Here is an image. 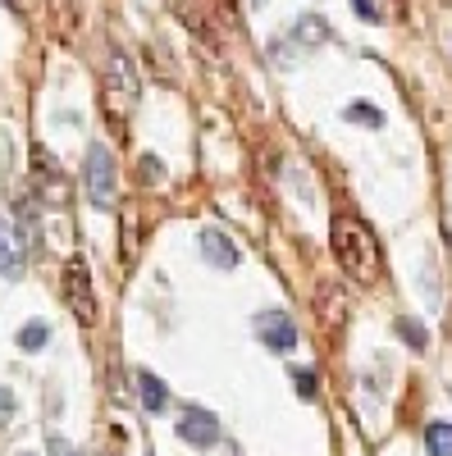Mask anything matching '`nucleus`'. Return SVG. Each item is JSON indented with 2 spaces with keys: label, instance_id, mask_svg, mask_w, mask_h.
<instances>
[{
  "label": "nucleus",
  "instance_id": "1",
  "mask_svg": "<svg viewBox=\"0 0 452 456\" xmlns=\"http://www.w3.org/2000/svg\"><path fill=\"white\" fill-rule=\"evenodd\" d=\"M329 242H333L338 270H343L352 283H361V288L380 283L384 260H380V242H374V233H370V224H366V219H357V215H333V224H329Z\"/></svg>",
  "mask_w": 452,
  "mask_h": 456
},
{
  "label": "nucleus",
  "instance_id": "2",
  "mask_svg": "<svg viewBox=\"0 0 452 456\" xmlns=\"http://www.w3.org/2000/svg\"><path fill=\"white\" fill-rule=\"evenodd\" d=\"M137 96H142V78H137V64L124 55V51H110L105 69H101V114L105 124L124 133L133 110H137Z\"/></svg>",
  "mask_w": 452,
  "mask_h": 456
},
{
  "label": "nucleus",
  "instance_id": "3",
  "mask_svg": "<svg viewBox=\"0 0 452 456\" xmlns=\"http://www.w3.org/2000/svg\"><path fill=\"white\" fill-rule=\"evenodd\" d=\"M83 187H87V201L96 210H110L119 201V165H115V151L105 142H92L87 156H83Z\"/></svg>",
  "mask_w": 452,
  "mask_h": 456
},
{
  "label": "nucleus",
  "instance_id": "4",
  "mask_svg": "<svg viewBox=\"0 0 452 456\" xmlns=\"http://www.w3.org/2000/svg\"><path fill=\"white\" fill-rule=\"evenodd\" d=\"M28 187H32V201L46 206V210H64L73 187H69V174L60 169V160L51 156L46 146H32V174H28Z\"/></svg>",
  "mask_w": 452,
  "mask_h": 456
},
{
  "label": "nucleus",
  "instance_id": "5",
  "mask_svg": "<svg viewBox=\"0 0 452 456\" xmlns=\"http://www.w3.org/2000/svg\"><path fill=\"white\" fill-rule=\"evenodd\" d=\"M64 306L78 315V324H96L101 306H96V292H92V274H87V260L83 256H69L64 265V283H60Z\"/></svg>",
  "mask_w": 452,
  "mask_h": 456
},
{
  "label": "nucleus",
  "instance_id": "6",
  "mask_svg": "<svg viewBox=\"0 0 452 456\" xmlns=\"http://www.w3.org/2000/svg\"><path fill=\"white\" fill-rule=\"evenodd\" d=\"M178 438L187 443V447H215L219 443V420L210 411H201V406H183L178 411Z\"/></svg>",
  "mask_w": 452,
  "mask_h": 456
},
{
  "label": "nucleus",
  "instance_id": "7",
  "mask_svg": "<svg viewBox=\"0 0 452 456\" xmlns=\"http://www.w3.org/2000/svg\"><path fill=\"white\" fill-rule=\"evenodd\" d=\"M256 338L266 342L270 352H292L297 347V324L284 311H260L256 315Z\"/></svg>",
  "mask_w": 452,
  "mask_h": 456
},
{
  "label": "nucleus",
  "instance_id": "8",
  "mask_svg": "<svg viewBox=\"0 0 452 456\" xmlns=\"http://www.w3.org/2000/svg\"><path fill=\"white\" fill-rule=\"evenodd\" d=\"M201 256H206V265H215V270H238V260H242V251L234 247V238L229 233H219V228H201Z\"/></svg>",
  "mask_w": 452,
  "mask_h": 456
},
{
  "label": "nucleus",
  "instance_id": "9",
  "mask_svg": "<svg viewBox=\"0 0 452 456\" xmlns=\"http://www.w3.org/2000/svg\"><path fill=\"white\" fill-rule=\"evenodd\" d=\"M0 274H5L10 283L23 279V238L5 215H0Z\"/></svg>",
  "mask_w": 452,
  "mask_h": 456
},
{
  "label": "nucleus",
  "instance_id": "10",
  "mask_svg": "<svg viewBox=\"0 0 452 456\" xmlns=\"http://www.w3.org/2000/svg\"><path fill=\"white\" fill-rule=\"evenodd\" d=\"M137 397H142V406L156 415V411H165L169 406V388H165V379H156L151 370H137Z\"/></svg>",
  "mask_w": 452,
  "mask_h": 456
},
{
  "label": "nucleus",
  "instance_id": "11",
  "mask_svg": "<svg viewBox=\"0 0 452 456\" xmlns=\"http://www.w3.org/2000/svg\"><path fill=\"white\" fill-rule=\"evenodd\" d=\"M292 37H297L301 46H320V42H329V23L316 19V14H301L297 28H292Z\"/></svg>",
  "mask_w": 452,
  "mask_h": 456
},
{
  "label": "nucleus",
  "instance_id": "12",
  "mask_svg": "<svg viewBox=\"0 0 452 456\" xmlns=\"http://www.w3.org/2000/svg\"><path fill=\"white\" fill-rule=\"evenodd\" d=\"M425 452H430V456H452V425L434 420V425L425 429Z\"/></svg>",
  "mask_w": 452,
  "mask_h": 456
},
{
  "label": "nucleus",
  "instance_id": "13",
  "mask_svg": "<svg viewBox=\"0 0 452 456\" xmlns=\"http://www.w3.org/2000/svg\"><path fill=\"white\" fill-rule=\"evenodd\" d=\"M46 342H51V324H42V320H32V324L19 329V347L23 352H42Z\"/></svg>",
  "mask_w": 452,
  "mask_h": 456
},
{
  "label": "nucleus",
  "instance_id": "14",
  "mask_svg": "<svg viewBox=\"0 0 452 456\" xmlns=\"http://www.w3.org/2000/svg\"><path fill=\"white\" fill-rule=\"evenodd\" d=\"M343 119H352V124H370V128H380V124H384V114L374 110V105H348V110H343Z\"/></svg>",
  "mask_w": 452,
  "mask_h": 456
},
{
  "label": "nucleus",
  "instance_id": "15",
  "mask_svg": "<svg viewBox=\"0 0 452 456\" xmlns=\"http://www.w3.org/2000/svg\"><path fill=\"white\" fill-rule=\"evenodd\" d=\"M398 329H402V338L411 342V347H425V329L416 320H398Z\"/></svg>",
  "mask_w": 452,
  "mask_h": 456
},
{
  "label": "nucleus",
  "instance_id": "16",
  "mask_svg": "<svg viewBox=\"0 0 452 456\" xmlns=\"http://www.w3.org/2000/svg\"><path fill=\"white\" fill-rule=\"evenodd\" d=\"M137 169H142V178H146V183H160V160H156V156H142V165H137Z\"/></svg>",
  "mask_w": 452,
  "mask_h": 456
},
{
  "label": "nucleus",
  "instance_id": "17",
  "mask_svg": "<svg viewBox=\"0 0 452 456\" xmlns=\"http://www.w3.org/2000/svg\"><path fill=\"white\" fill-rule=\"evenodd\" d=\"M352 10L361 19H370V23H380V5H374V0H352Z\"/></svg>",
  "mask_w": 452,
  "mask_h": 456
},
{
  "label": "nucleus",
  "instance_id": "18",
  "mask_svg": "<svg viewBox=\"0 0 452 456\" xmlns=\"http://www.w3.org/2000/svg\"><path fill=\"white\" fill-rule=\"evenodd\" d=\"M297 388H301V397H316V374L311 370H297Z\"/></svg>",
  "mask_w": 452,
  "mask_h": 456
},
{
  "label": "nucleus",
  "instance_id": "19",
  "mask_svg": "<svg viewBox=\"0 0 452 456\" xmlns=\"http://www.w3.org/2000/svg\"><path fill=\"white\" fill-rule=\"evenodd\" d=\"M51 456H78V447L64 443V438H51Z\"/></svg>",
  "mask_w": 452,
  "mask_h": 456
},
{
  "label": "nucleus",
  "instance_id": "20",
  "mask_svg": "<svg viewBox=\"0 0 452 456\" xmlns=\"http://www.w3.org/2000/svg\"><path fill=\"white\" fill-rule=\"evenodd\" d=\"M10 415H14V397L0 388V420H10Z\"/></svg>",
  "mask_w": 452,
  "mask_h": 456
},
{
  "label": "nucleus",
  "instance_id": "21",
  "mask_svg": "<svg viewBox=\"0 0 452 456\" xmlns=\"http://www.w3.org/2000/svg\"><path fill=\"white\" fill-rule=\"evenodd\" d=\"M443 5H452V0H443Z\"/></svg>",
  "mask_w": 452,
  "mask_h": 456
},
{
  "label": "nucleus",
  "instance_id": "22",
  "mask_svg": "<svg viewBox=\"0 0 452 456\" xmlns=\"http://www.w3.org/2000/svg\"><path fill=\"white\" fill-rule=\"evenodd\" d=\"M398 5H402V0H398Z\"/></svg>",
  "mask_w": 452,
  "mask_h": 456
}]
</instances>
